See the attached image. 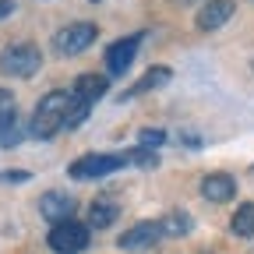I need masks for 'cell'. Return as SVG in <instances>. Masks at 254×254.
Returning <instances> with one entry per match:
<instances>
[{
	"label": "cell",
	"mask_w": 254,
	"mask_h": 254,
	"mask_svg": "<svg viewBox=\"0 0 254 254\" xmlns=\"http://www.w3.org/2000/svg\"><path fill=\"white\" fill-rule=\"evenodd\" d=\"M67 106H71V92H50V95H43L39 99V106H36V113H32V134L36 138H53L57 131H60V124H64V113H67Z\"/></svg>",
	"instance_id": "1"
},
{
	"label": "cell",
	"mask_w": 254,
	"mask_h": 254,
	"mask_svg": "<svg viewBox=\"0 0 254 254\" xmlns=\"http://www.w3.org/2000/svg\"><path fill=\"white\" fill-rule=\"evenodd\" d=\"M39 67H43V53L32 43H11L0 50V71L11 78H32Z\"/></svg>",
	"instance_id": "2"
},
{
	"label": "cell",
	"mask_w": 254,
	"mask_h": 254,
	"mask_svg": "<svg viewBox=\"0 0 254 254\" xmlns=\"http://www.w3.org/2000/svg\"><path fill=\"white\" fill-rule=\"evenodd\" d=\"M124 166H127V155H124V152H120V155L92 152V155L74 159V163L67 166V173H71V180H99V177H110V173H117V170H124Z\"/></svg>",
	"instance_id": "3"
},
{
	"label": "cell",
	"mask_w": 254,
	"mask_h": 254,
	"mask_svg": "<svg viewBox=\"0 0 254 254\" xmlns=\"http://www.w3.org/2000/svg\"><path fill=\"white\" fill-rule=\"evenodd\" d=\"M95 39H99V28H95L92 21H74V25H67V28L57 32L53 46H57V53H64V57H78V53H85Z\"/></svg>",
	"instance_id": "4"
},
{
	"label": "cell",
	"mask_w": 254,
	"mask_h": 254,
	"mask_svg": "<svg viewBox=\"0 0 254 254\" xmlns=\"http://www.w3.org/2000/svg\"><path fill=\"white\" fill-rule=\"evenodd\" d=\"M50 247L57 254H78L88 247V226L78 219H67V222H57L50 230Z\"/></svg>",
	"instance_id": "5"
},
{
	"label": "cell",
	"mask_w": 254,
	"mask_h": 254,
	"mask_svg": "<svg viewBox=\"0 0 254 254\" xmlns=\"http://www.w3.org/2000/svg\"><path fill=\"white\" fill-rule=\"evenodd\" d=\"M39 212H43V219L53 222V226L57 222H67V219H74V198L67 190H46L39 198Z\"/></svg>",
	"instance_id": "6"
},
{
	"label": "cell",
	"mask_w": 254,
	"mask_h": 254,
	"mask_svg": "<svg viewBox=\"0 0 254 254\" xmlns=\"http://www.w3.org/2000/svg\"><path fill=\"white\" fill-rule=\"evenodd\" d=\"M138 46H141V36H127V39L113 43V46L106 50V71H110V74H124L127 67H131Z\"/></svg>",
	"instance_id": "7"
},
{
	"label": "cell",
	"mask_w": 254,
	"mask_h": 254,
	"mask_svg": "<svg viewBox=\"0 0 254 254\" xmlns=\"http://www.w3.org/2000/svg\"><path fill=\"white\" fill-rule=\"evenodd\" d=\"M233 194H237V180H233L230 173H208V177L201 180V198H205V201L226 205V201H233Z\"/></svg>",
	"instance_id": "8"
},
{
	"label": "cell",
	"mask_w": 254,
	"mask_h": 254,
	"mask_svg": "<svg viewBox=\"0 0 254 254\" xmlns=\"http://www.w3.org/2000/svg\"><path fill=\"white\" fill-rule=\"evenodd\" d=\"M233 11H237L233 0H208V4L198 11V28L201 32H215V28H222L233 18Z\"/></svg>",
	"instance_id": "9"
},
{
	"label": "cell",
	"mask_w": 254,
	"mask_h": 254,
	"mask_svg": "<svg viewBox=\"0 0 254 254\" xmlns=\"http://www.w3.org/2000/svg\"><path fill=\"white\" fill-rule=\"evenodd\" d=\"M155 240H163V237H159V222H138V226H131L117 244H120L124 251H145V247H152Z\"/></svg>",
	"instance_id": "10"
},
{
	"label": "cell",
	"mask_w": 254,
	"mask_h": 254,
	"mask_svg": "<svg viewBox=\"0 0 254 254\" xmlns=\"http://www.w3.org/2000/svg\"><path fill=\"white\" fill-rule=\"evenodd\" d=\"M106 88H110V78H106V74H78V81H74L71 95L92 106L95 99H99V95H106Z\"/></svg>",
	"instance_id": "11"
},
{
	"label": "cell",
	"mask_w": 254,
	"mask_h": 254,
	"mask_svg": "<svg viewBox=\"0 0 254 254\" xmlns=\"http://www.w3.org/2000/svg\"><path fill=\"white\" fill-rule=\"evenodd\" d=\"M21 138H25V127H21L14 106L0 110V148H11V145H18Z\"/></svg>",
	"instance_id": "12"
},
{
	"label": "cell",
	"mask_w": 254,
	"mask_h": 254,
	"mask_svg": "<svg viewBox=\"0 0 254 254\" xmlns=\"http://www.w3.org/2000/svg\"><path fill=\"white\" fill-rule=\"evenodd\" d=\"M230 230H233V237H244V240L254 237V201H244V205L233 212Z\"/></svg>",
	"instance_id": "13"
},
{
	"label": "cell",
	"mask_w": 254,
	"mask_h": 254,
	"mask_svg": "<svg viewBox=\"0 0 254 254\" xmlns=\"http://www.w3.org/2000/svg\"><path fill=\"white\" fill-rule=\"evenodd\" d=\"M190 215L187 212H170V215H163L159 219V237H184V233H190Z\"/></svg>",
	"instance_id": "14"
},
{
	"label": "cell",
	"mask_w": 254,
	"mask_h": 254,
	"mask_svg": "<svg viewBox=\"0 0 254 254\" xmlns=\"http://www.w3.org/2000/svg\"><path fill=\"white\" fill-rule=\"evenodd\" d=\"M113 222H117V205L113 201H95L88 208V226L92 230H106V226H113Z\"/></svg>",
	"instance_id": "15"
},
{
	"label": "cell",
	"mask_w": 254,
	"mask_h": 254,
	"mask_svg": "<svg viewBox=\"0 0 254 254\" xmlns=\"http://www.w3.org/2000/svg\"><path fill=\"white\" fill-rule=\"evenodd\" d=\"M88 103H81V99H74L71 95V106H67V113H64V124H60V131H74V127H81L85 124V117H88Z\"/></svg>",
	"instance_id": "16"
},
{
	"label": "cell",
	"mask_w": 254,
	"mask_h": 254,
	"mask_svg": "<svg viewBox=\"0 0 254 254\" xmlns=\"http://www.w3.org/2000/svg\"><path fill=\"white\" fill-rule=\"evenodd\" d=\"M166 81H170V67H155V71H148V74H145V78H141V81H138V85L131 88V92H127L124 99H131V95H141L145 88H155V85H166Z\"/></svg>",
	"instance_id": "17"
},
{
	"label": "cell",
	"mask_w": 254,
	"mask_h": 254,
	"mask_svg": "<svg viewBox=\"0 0 254 254\" xmlns=\"http://www.w3.org/2000/svg\"><path fill=\"white\" fill-rule=\"evenodd\" d=\"M138 141H141V148H148V152H155L159 145H163V141H166V134H163V131H152V127H148V131H141V138H138Z\"/></svg>",
	"instance_id": "18"
},
{
	"label": "cell",
	"mask_w": 254,
	"mask_h": 254,
	"mask_svg": "<svg viewBox=\"0 0 254 254\" xmlns=\"http://www.w3.org/2000/svg\"><path fill=\"white\" fill-rule=\"evenodd\" d=\"M25 180H32L28 170H4L0 173V184H25Z\"/></svg>",
	"instance_id": "19"
},
{
	"label": "cell",
	"mask_w": 254,
	"mask_h": 254,
	"mask_svg": "<svg viewBox=\"0 0 254 254\" xmlns=\"http://www.w3.org/2000/svg\"><path fill=\"white\" fill-rule=\"evenodd\" d=\"M14 11V0H0V18H7Z\"/></svg>",
	"instance_id": "20"
},
{
	"label": "cell",
	"mask_w": 254,
	"mask_h": 254,
	"mask_svg": "<svg viewBox=\"0 0 254 254\" xmlns=\"http://www.w3.org/2000/svg\"><path fill=\"white\" fill-rule=\"evenodd\" d=\"M7 106H14V103H11V92L0 88V110H7Z\"/></svg>",
	"instance_id": "21"
},
{
	"label": "cell",
	"mask_w": 254,
	"mask_h": 254,
	"mask_svg": "<svg viewBox=\"0 0 254 254\" xmlns=\"http://www.w3.org/2000/svg\"><path fill=\"white\" fill-rule=\"evenodd\" d=\"M251 67H254V64H251Z\"/></svg>",
	"instance_id": "22"
}]
</instances>
